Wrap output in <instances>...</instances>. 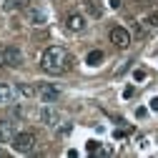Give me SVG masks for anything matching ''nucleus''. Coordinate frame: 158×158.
Instances as JSON below:
<instances>
[{
    "label": "nucleus",
    "mask_w": 158,
    "mask_h": 158,
    "mask_svg": "<svg viewBox=\"0 0 158 158\" xmlns=\"http://www.w3.org/2000/svg\"><path fill=\"white\" fill-rule=\"evenodd\" d=\"M70 65H73V55H70L65 48H60V45H50V48H45L43 55H40V68H43L45 73H50V75H60V73H65Z\"/></svg>",
    "instance_id": "obj_1"
},
{
    "label": "nucleus",
    "mask_w": 158,
    "mask_h": 158,
    "mask_svg": "<svg viewBox=\"0 0 158 158\" xmlns=\"http://www.w3.org/2000/svg\"><path fill=\"white\" fill-rule=\"evenodd\" d=\"M35 146H38V138H35V133H30V131H23V133H15V135H13V148H15L18 153H33Z\"/></svg>",
    "instance_id": "obj_2"
},
{
    "label": "nucleus",
    "mask_w": 158,
    "mask_h": 158,
    "mask_svg": "<svg viewBox=\"0 0 158 158\" xmlns=\"http://www.w3.org/2000/svg\"><path fill=\"white\" fill-rule=\"evenodd\" d=\"M0 53H3V63H5V65H13V68L23 65V53H20V48H15V45H3V48H0Z\"/></svg>",
    "instance_id": "obj_3"
},
{
    "label": "nucleus",
    "mask_w": 158,
    "mask_h": 158,
    "mask_svg": "<svg viewBox=\"0 0 158 158\" xmlns=\"http://www.w3.org/2000/svg\"><path fill=\"white\" fill-rule=\"evenodd\" d=\"M110 43L115 45V48H128L131 45V33L126 30V28H121V25H115V28H110Z\"/></svg>",
    "instance_id": "obj_4"
},
{
    "label": "nucleus",
    "mask_w": 158,
    "mask_h": 158,
    "mask_svg": "<svg viewBox=\"0 0 158 158\" xmlns=\"http://www.w3.org/2000/svg\"><path fill=\"white\" fill-rule=\"evenodd\" d=\"M65 28L73 30V33H81V30L85 28V18H83L81 13H70V15L65 18Z\"/></svg>",
    "instance_id": "obj_5"
},
{
    "label": "nucleus",
    "mask_w": 158,
    "mask_h": 158,
    "mask_svg": "<svg viewBox=\"0 0 158 158\" xmlns=\"http://www.w3.org/2000/svg\"><path fill=\"white\" fill-rule=\"evenodd\" d=\"M38 93H40L43 103H53V101H58V98H60V90H58L55 85H48V83H43L40 88H38Z\"/></svg>",
    "instance_id": "obj_6"
},
{
    "label": "nucleus",
    "mask_w": 158,
    "mask_h": 158,
    "mask_svg": "<svg viewBox=\"0 0 158 158\" xmlns=\"http://www.w3.org/2000/svg\"><path fill=\"white\" fill-rule=\"evenodd\" d=\"M13 135H15V123H10V121H0V143L13 141Z\"/></svg>",
    "instance_id": "obj_7"
},
{
    "label": "nucleus",
    "mask_w": 158,
    "mask_h": 158,
    "mask_svg": "<svg viewBox=\"0 0 158 158\" xmlns=\"http://www.w3.org/2000/svg\"><path fill=\"white\" fill-rule=\"evenodd\" d=\"M25 15H28V20H30L33 25H43V23L48 20L45 13H43L40 8H28V10H25Z\"/></svg>",
    "instance_id": "obj_8"
},
{
    "label": "nucleus",
    "mask_w": 158,
    "mask_h": 158,
    "mask_svg": "<svg viewBox=\"0 0 158 158\" xmlns=\"http://www.w3.org/2000/svg\"><path fill=\"white\" fill-rule=\"evenodd\" d=\"M83 8L88 10L90 18H101V15H103V8L98 5V0H83Z\"/></svg>",
    "instance_id": "obj_9"
},
{
    "label": "nucleus",
    "mask_w": 158,
    "mask_h": 158,
    "mask_svg": "<svg viewBox=\"0 0 158 158\" xmlns=\"http://www.w3.org/2000/svg\"><path fill=\"white\" fill-rule=\"evenodd\" d=\"M101 60H103V50H90L85 55V63L88 65H101Z\"/></svg>",
    "instance_id": "obj_10"
},
{
    "label": "nucleus",
    "mask_w": 158,
    "mask_h": 158,
    "mask_svg": "<svg viewBox=\"0 0 158 158\" xmlns=\"http://www.w3.org/2000/svg\"><path fill=\"white\" fill-rule=\"evenodd\" d=\"M13 88L10 85H5V83H0V103H10L13 101Z\"/></svg>",
    "instance_id": "obj_11"
},
{
    "label": "nucleus",
    "mask_w": 158,
    "mask_h": 158,
    "mask_svg": "<svg viewBox=\"0 0 158 158\" xmlns=\"http://www.w3.org/2000/svg\"><path fill=\"white\" fill-rule=\"evenodd\" d=\"M40 118H43V121H45V126H55L58 123V115L50 110V108H45L43 113H40Z\"/></svg>",
    "instance_id": "obj_12"
},
{
    "label": "nucleus",
    "mask_w": 158,
    "mask_h": 158,
    "mask_svg": "<svg viewBox=\"0 0 158 158\" xmlns=\"http://www.w3.org/2000/svg\"><path fill=\"white\" fill-rule=\"evenodd\" d=\"M133 35H135V38H146L148 33H146V28H143L141 23H133Z\"/></svg>",
    "instance_id": "obj_13"
},
{
    "label": "nucleus",
    "mask_w": 158,
    "mask_h": 158,
    "mask_svg": "<svg viewBox=\"0 0 158 158\" xmlns=\"http://www.w3.org/2000/svg\"><path fill=\"white\" fill-rule=\"evenodd\" d=\"M18 90H20L25 98H33V95H35V90H33L30 85H25V83H20V85H18Z\"/></svg>",
    "instance_id": "obj_14"
},
{
    "label": "nucleus",
    "mask_w": 158,
    "mask_h": 158,
    "mask_svg": "<svg viewBox=\"0 0 158 158\" xmlns=\"http://www.w3.org/2000/svg\"><path fill=\"white\" fill-rule=\"evenodd\" d=\"M146 25L158 28V13H148V18H146Z\"/></svg>",
    "instance_id": "obj_15"
},
{
    "label": "nucleus",
    "mask_w": 158,
    "mask_h": 158,
    "mask_svg": "<svg viewBox=\"0 0 158 158\" xmlns=\"http://www.w3.org/2000/svg\"><path fill=\"white\" fill-rule=\"evenodd\" d=\"M98 148H101V143H98V141H88V146H85L88 153H98Z\"/></svg>",
    "instance_id": "obj_16"
},
{
    "label": "nucleus",
    "mask_w": 158,
    "mask_h": 158,
    "mask_svg": "<svg viewBox=\"0 0 158 158\" xmlns=\"http://www.w3.org/2000/svg\"><path fill=\"white\" fill-rule=\"evenodd\" d=\"M133 78H135V81H143V78H146V70H135Z\"/></svg>",
    "instance_id": "obj_17"
},
{
    "label": "nucleus",
    "mask_w": 158,
    "mask_h": 158,
    "mask_svg": "<svg viewBox=\"0 0 158 158\" xmlns=\"http://www.w3.org/2000/svg\"><path fill=\"white\" fill-rule=\"evenodd\" d=\"M146 113H148L146 108H138V110H135V118H146Z\"/></svg>",
    "instance_id": "obj_18"
},
{
    "label": "nucleus",
    "mask_w": 158,
    "mask_h": 158,
    "mask_svg": "<svg viewBox=\"0 0 158 158\" xmlns=\"http://www.w3.org/2000/svg\"><path fill=\"white\" fill-rule=\"evenodd\" d=\"M131 95H133V85H128V88L123 90V98H131Z\"/></svg>",
    "instance_id": "obj_19"
},
{
    "label": "nucleus",
    "mask_w": 158,
    "mask_h": 158,
    "mask_svg": "<svg viewBox=\"0 0 158 158\" xmlns=\"http://www.w3.org/2000/svg\"><path fill=\"white\" fill-rule=\"evenodd\" d=\"M113 138H118V141H121V138H126V131H115V133H113Z\"/></svg>",
    "instance_id": "obj_20"
},
{
    "label": "nucleus",
    "mask_w": 158,
    "mask_h": 158,
    "mask_svg": "<svg viewBox=\"0 0 158 158\" xmlns=\"http://www.w3.org/2000/svg\"><path fill=\"white\" fill-rule=\"evenodd\" d=\"M110 8H113V10H118V8H121V0H110Z\"/></svg>",
    "instance_id": "obj_21"
},
{
    "label": "nucleus",
    "mask_w": 158,
    "mask_h": 158,
    "mask_svg": "<svg viewBox=\"0 0 158 158\" xmlns=\"http://www.w3.org/2000/svg\"><path fill=\"white\" fill-rule=\"evenodd\" d=\"M151 108H153V110H158V95H156L153 101H151Z\"/></svg>",
    "instance_id": "obj_22"
},
{
    "label": "nucleus",
    "mask_w": 158,
    "mask_h": 158,
    "mask_svg": "<svg viewBox=\"0 0 158 158\" xmlns=\"http://www.w3.org/2000/svg\"><path fill=\"white\" fill-rule=\"evenodd\" d=\"M3 65H5V63H3V53H0V68H3Z\"/></svg>",
    "instance_id": "obj_23"
},
{
    "label": "nucleus",
    "mask_w": 158,
    "mask_h": 158,
    "mask_svg": "<svg viewBox=\"0 0 158 158\" xmlns=\"http://www.w3.org/2000/svg\"><path fill=\"white\" fill-rule=\"evenodd\" d=\"M3 156H5V151H3V148H0V158H3Z\"/></svg>",
    "instance_id": "obj_24"
}]
</instances>
